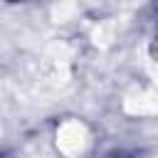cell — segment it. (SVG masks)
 <instances>
[{
	"label": "cell",
	"instance_id": "1",
	"mask_svg": "<svg viewBox=\"0 0 158 158\" xmlns=\"http://www.w3.org/2000/svg\"><path fill=\"white\" fill-rule=\"evenodd\" d=\"M86 146H89V131H86V126L81 121L69 118L57 128V148H59V153L64 158L84 156Z\"/></svg>",
	"mask_w": 158,
	"mask_h": 158
},
{
	"label": "cell",
	"instance_id": "2",
	"mask_svg": "<svg viewBox=\"0 0 158 158\" xmlns=\"http://www.w3.org/2000/svg\"><path fill=\"white\" fill-rule=\"evenodd\" d=\"M123 109L131 116H153L156 114V96L151 91H133L123 99Z\"/></svg>",
	"mask_w": 158,
	"mask_h": 158
},
{
	"label": "cell",
	"instance_id": "3",
	"mask_svg": "<svg viewBox=\"0 0 158 158\" xmlns=\"http://www.w3.org/2000/svg\"><path fill=\"white\" fill-rule=\"evenodd\" d=\"M116 35H118V22H116V20H104V22H99V25L94 27L91 40H94L96 47H109V44L116 40Z\"/></svg>",
	"mask_w": 158,
	"mask_h": 158
},
{
	"label": "cell",
	"instance_id": "4",
	"mask_svg": "<svg viewBox=\"0 0 158 158\" xmlns=\"http://www.w3.org/2000/svg\"><path fill=\"white\" fill-rule=\"evenodd\" d=\"M74 12H77V5H74V2H62V5H54V7H52V15H54L57 22H67V20H72Z\"/></svg>",
	"mask_w": 158,
	"mask_h": 158
}]
</instances>
